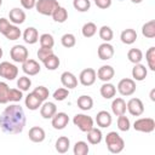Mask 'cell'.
<instances>
[{"label":"cell","mask_w":155,"mask_h":155,"mask_svg":"<svg viewBox=\"0 0 155 155\" xmlns=\"http://www.w3.org/2000/svg\"><path fill=\"white\" fill-rule=\"evenodd\" d=\"M61 82H62V85H63L65 88H68V90L75 88V87L78 86V79H76V76H75L73 73H70V71H64V73H62V75H61Z\"/></svg>","instance_id":"cell-17"},{"label":"cell","mask_w":155,"mask_h":155,"mask_svg":"<svg viewBox=\"0 0 155 155\" xmlns=\"http://www.w3.org/2000/svg\"><path fill=\"white\" fill-rule=\"evenodd\" d=\"M24 103H25V107H27L29 110H38V109L41 107L42 101H41L39 97H36L33 92H30V93H28V96L25 97Z\"/></svg>","instance_id":"cell-23"},{"label":"cell","mask_w":155,"mask_h":155,"mask_svg":"<svg viewBox=\"0 0 155 155\" xmlns=\"http://www.w3.org/2000/svg\"><path fill=\"white\" fill-rule=\"evenodd\" d=\"M68 96H69V90L65 88V87H59V88H57V90L53 92V98H54L56 101H58V102L64 101Z\"/></svg>","instance_id":"cell-46"},{"label":"cell","mask_w":155,"mask_h":155,"mask_svg":"<svg viewBox=\"0 0 155 155\" xmlns=\"http://www.w3.org/2000/svg\"><path fill=\"white\" fill-rule=\"evenodd\" d=\"M69 124V116L68 114L61 111L56 113L51 119V125L54 130H64Z\"/></svg>","instance_id":"cell-11"},{"label":"cell","mask_w":155,"mask_h":155,"mask_svg":"<svg viewBox=\"0 0 155 155\" xmlns=\"http://www.w3.org/2000/svg\"><path fill=\"white\" fill-rule=\"evenodd\" d=\"M117 91L121 96H132L136 92V81L130 78L121 79L117 84Z\"/></svg>","instance_id":"cell-6"},{"label":"cell","mask_w":155,"mask_h":155,"mask_svg":"<svg viewBox=\"0 0 155 155\" xmlns=\"http://www.w3.org/2000/svg\"><path fill=\"white\" fill-rule=\"evenodd\" d=\"M96 122H97V125H98L99 127L107 128V127H109V126L111 125L113 117H111V115H110L109 111H107V110H101V111L97 113Z\"/></svg>","instance_id":"cell-16"},{"label":"cell","mask_w":155,"mask_h":155,"mask_svg":"<svg viewBox=\"0 0 155 155\" xmlns=\"http://www.w3.org/2000/svg\"><path fill=\"white\" fill-rule=\"evenodd\" d=\"M154 93H155V90L153 88V90H151V92H150V99H151V101H155V97H154Z\"/></svg>","instance_id":"cell-51"},{"label":"cell","mask_w":155,"mask_h":155,"mask_svg":"<svg viewBox=\"0 0 155 155\" xmlns=\"http://www.w3.org/2000/svg\"><path fill=\"white\" fill-rule=\"evenodd\" d=\"M5 38L6 39H8V40H17V39H19L21 38V35H22V31H21V29L16 25V24H11L8 28H7V30L5 31Z\"/></svg>","instance_id":"cell-32"},{"label":"cell","mask_w":155,"mask_h":155,"mask_svg":"<svg viewBox=\"0 0 155 155\" xmlns=\"http://www.w3.org/2000/svg\"><path fill=\"white\" fill-rule=\"evenodd\" d=\"M42 63H44V65H45V68H46L47 70H56V69L59 67L61 61H59V58L53 53V54L48 56L46 59H44Z\"/></svg>","instance_id":"cell-31"},{"label":"cell","mask_w":155,"mask_h":155,"mask_svg":"<svg viewBox=\"0 0 155 155\" xmlns=\"http://www.w3.org/2000/svg\"><path fill=\"white\" fill-rule=\"evenodd\" d=\"M25 126V114L21 105L11 104L0 115V128L8 134H18Z\"/></svg>","instance_id":"cell-1"},{"label":"cell","mask_w":155,"mask_h":155,"mask_svg":"<svg viewBox=\"0 0 155 155\" xmlns=\"http://www.w3.org/2000/svg\"><path fill=\"white\" fill-rule=\"evenodd\" d=\"M8 92H10L8 85L4 81H0V104L8 103Z\"/></svg>","instance_id":"cell-41"},{"label":"cell","mask_w":155,"mask_h":155,"mask_svg":"<svg viewBox=\"0 0 155 155\" xmlns=\"http://www.w3.org/2000/svg\"><path fill=\"white\" fill-rule=\"evenodd\" d=\"M111 111L116 116L124 115L126 113V102L124 101V98L117 97L111 102Z\"/></svg>","instance_id":"cell-21"},{"label":"cell","mask_w":155,"mask_h":155,"mask_svg":"<svg viewBox=\"0 0 155 155\" xmlns=\"http://www.w3.org/2000/svg\"><path fill=\"white\" fill-rule=\"evenodd\" d=\"M10 57L16 63H23L24 61L28 59L29 52H28L25 46H23V45H15L10 50Z\"/></svg>","instance_id":"cell-8"},{"label":"cell","mask_w":155,"mask_h":155,"mask_svg":"<svg viewBox=\"0 0 155 155\" xmlns=\"http://www.w3.org/2000/svg\"><path fill=\"white\" fill-rule=\"evenodd\" d=\"M1 4H2V0H0V6H1Z\"/></svg>","instance_id":"cell-54"},{"label":"cell","mask_w":155,"mask_h":155,"mask_svg":"<svg viewBox=\"0 0 155 155\" xmlns=\"http://www.w3.org/2000/svg\"><path fill=\"white\" fill-rule=\"evenodd\" d=\"M59 6L57 0H36L35 8L44 16H52L53 11Z\"/></svg>","instance_id":"cell-3"},{"label":"cell","mask_w":155,"mask_h":155,"mask_svg":"<svg viewBox=\"0 0 155 155\" xmlns=\"http://www.w3.org/2000/svg\"><path fill=\"white\" fill-rule=\"evenodd\" d=\"M18 76V68L10 63V62H1L0 63V78L6 80H15Z\"/></svg>","instance_id":"cell-7"},{"label":"cell","mask_w":155,"mask_h":155,"mask_svg":"<svg viewBox=\"0 0 155 155\" xmlns=\"http://www.w3.org/2000/svg\"><path fill=\"white\" fill-rule=\"evenodd\" d=\"M142 34H143V36H145L148 39L155 38V21L154 19H151V21H149V22L143 24Z\"/></svg>","instance_id":"cell-30"},{"label":"cell","mask_w":155,"mask_h":155,"mask_svg":"<svg viewBox=\"0 0 155 155\" xmlns=\"http://www.w3.org/2000/svg\"><path fill=\"white\" fill-rule=\"evenodd\" d=\"M2 53H4V52H2V48H1V47H0V58H1V57H2Z\"/></svg>","instance_id":"cell-53"},{"label":"cell","mask_w":155,"mask_h":155,"mask_svg":"<svg viewBox=\"0 0 155 155\" xmlns=\"http://www.w3.org/2000/svg\"><path fill=\"white\" fill-rule=\"evenodd\" d=\"M61 42H62V45H63L64 47L70 48V47H74V46H75V44H76V38H75L74 34L67 33V34H64V35L61 38Z\"/></svg>","instance_id":"cell-38"},{"label":"cell","mask_w":155,"mask_h":155,"mask_svg":"<svg viewBox=\"0 0 155 155\" xmlns=\"http://www.w3.org/2000/svg\"><path fill=\"white\" fill-rule=\"evenodd\" d=\"M39 41H40V46H42V47H50V48H52L54 46V39L48 33L41 34L39 36Z\"/></svg>","instance_id":"cell-37"},{"label":"cell","mask_w":155,"mask_h":155,"mask_svg":"<svg viewBox=\"0 0 155 155\" xmlns=\"http://www.w3.org/2000/svg\"><path fill=\"white\" fill-rule=\"evenodd\" d=\"M117 128L122 132H127L130 128H131V122H130V119L127 116L124 115H120L117 117Z\"/></svg>","instance_id":"cell-42"},{"label":"cell","mask_w":155,"mask_h":155,"mask_svg":"<svg viewBox=\"0 0 155 155\" xmlns=\"http://www.w3.org/2000/svg\"><path fill=\"white\" fill-rule=\"evenodd\" d=\"M57 113V107L53 102H45L40 107V115L44 119H52V116Z\"/></svg>","instance_id":"cell-19"},{"label":"cell","mask_w":155,"mask_h":155,"mask_svg":"<svg viewBox=\"0 0 155 155\" xmlns=\"http://www.w3.org/2000/svg\"><path fill=\"white\" fill-rule=\"evenodd\" d=\"M33 93H34L36 97H39L42 102H44V101H46V99H47V97H48V94H50L48 88H47V87H45V86H38V87H35V88L33 90Z\"/></svg>","instance_id":"cell-44"},{"label":"cell","mask_w":155,"mask_h":155,"mask_svg":"<svg viewBox=\"0 0 155 155\" xmlns=\"http://www.w3.org/2000/svg\"><path fill=\"white\" fill-rule=\"evenodd\" d=\"M11 25V23H10V21L7 19V18H4V17H1L0 18V33L4 35L5 34V31L7 30V28Z\"/></svg>","instance_id":"cell-48"},{"label":"cell","mask_w":155,"mask_h":155,"mask_svg":"<svg viewBox=\"0 0 155 155\" xmlns=\"http://www.w3.org/2000/svg\"><path fill=\"white\" fill-rule=\"evenodd\" d=\"M126 110H128L132 116H140L144 113V104L139 98L134 97L126 103Z\"/></svg>","instance_id":"cell-9"},{"label":"cell","mask_w":155,"mask_h":155,"mask_svg":"<svg viewBox=\"0 0 155 155\" xmlns=\"http://www.w3.org/2000/svg\"><path fill=\"white\" fill-rule=\"evenodd\" d=\"M52 18H53V21L57 22V23H64V22L68 19V11H67L64 7H62V6L59 5V6L53 11Z\"/></svg>","instance_id":"cell-29"},{"label":"cell","mask_w":155,"mask_h":155,"mask_svg":"<svg viewBox=\"0 0 155 155\" xmlns=\"http://www.w3.org/2000/svg\"><path fill=\"white\" fill-rule=\"evenodd\" d=\"M69 147H70V140H69V138L65 137V136L59 137V138L56 140V144H54V148H56V150H57L59 154H65V153L69 150Z\"/></svg>","instance_id":"cell-28"},{"label":"cell","mask_w":155,"mask_h":155,"mask_svg":"<svg viewBox=\"0 0 155 155\" xmlns=\"http://www.w3.org/2000/svg\"><path fill=\"white\" fill-rule=\"evenodd\" d=\"M120 39L124 44L126 45H132L136 40H137V31L132 28H127L125 30L121 31V35H120Z\"/></svg>","instance_id":"cell-25"},{"label":"cell","mask_w":155,"mask_h":155,"mask_svg":"<svg viewBox=\"0 0 155 155\" xmlns=\"http://www.w3.org/2000/svg\"><path fill=\"white\" fill-rule=\"evenodd\" d=\"M81 33L85 38H92L96 33H97V25L93 22H87L82 25L81 28Z\"/></svg>","instance_id":"cell-34"},{"label":"cell","mask_w":155,"mask_h":155,"mask_svg":"<svg viewBox=\"0 0 155 155\" xmlns=\"http://www.w3.org/2000/svg\"><path fill=\"white\" fill-rule=\"evenodd\" d=\"M73 151H74V155H87L88 151H90V148H88L86 142L79 140V142H76L74 144Z\"/></svg>","instance_id":"cell-36"},{"label":"cell","mask_w":155,"mask_h":155,"mask_svg":"<svg viewBox=\"0 0 155 155\" xmlns=\"http://www.w3.org/2000/svg\"><path fill=\"white\" fill-rule=\"evenodd\" d=\"M21 4L24 8L27 10H30V8H34L35 7V4H36V0H21Z\"/></svg>","instance_id":"cell-50"},{"label":"cell","mask_w":155,"mask_h":155,"mask_svg":"<svg viewBox=\"0 0 155 155\" xmlns=\"http://www.w3.org/2000/svg\"><path fill=\"white\" fill-rule=\"evenodd\" d=\"M148 75V70L145 68V65L137 63L134 64V67L132 68V78L134 81H143Z\"/></svg>","instance_id":"cell-22"},{"label":"cell","mask_w":155,"mask_h":155,"mask_svg":"<svg viewBox=\"0 0 155 155\" xmlns=\"http://www.w3.org/2000/svg\"><path fill=\"white\" fill-rule=\"evenodd\" d=\"M97 78L101 80V81H103V82H108V81H110L113 78H114V75H115V70H114V68L111 67V65H102L97 71Z\"/></svg>","instance_id":"cell-13"},{"label":"cell","mask_w":155,"mask_h":155,"mask_svg":"<svg viewBox=\"0 0 155 155\" xmlns=\"http://www.w3.org/2000/svg\"><path fill=\"white\" fill-rule=\"evenodd\" d=\"M105 144H107L108 150L111 154H119L125 148V140L115 131H111V132L107 133V136H105Z\"/></svg>","instance_id":"cell-2"},{"label":"cell","mask_w":155,"mask_h":155,"mask_svg":"<svg viewBox=\"0 0 155 155\" xmlns=\"http://www.w3.org/2000/svg\"><path fill=\"white\" fill-rule=\"evenodd\" d=\"M73 6L79 12H86L91 7V1L90 0H73Z\"/></svg>","instance_id":"cell-40"},{"label":"cell","mask_w":155,"mask_h":155,"mask_svg":"<svg viewBox=\"0 0 155 155\" xmlns=\"http://www.w3.org/2000/svg\"><path fill=\"white\" fill-rule=\"evenodd\" d=\"M31 86V80L30 78L28 76H19L18 80H17V87L21 90V91H28Z\"/></svg>","instance_id":"cell-43"},{"label":"cell","mask_w":155,"mask_h":155,"mask_svg":"<svg viewBox=\"0 0 155 155\" xmlns=\"http://www.w3.org/2000/svg\"><path fill=\"white\" fill-rule=\"evenodd\" d=\"M127 58L131 63L133 64H137V63H140L142 59H143V52L139 50V48H131L128 50L127 52Z\"/></svg>","instance_id":"cell-33"},{"label":"cell","mask_w":155,"mask_h":155,"mask_svg":"<svg viewBox=\"0 0 155 155\" xmlns=\"http://www.w3.org/2000/svg\"><path fill=\"white\" fill-rule=\"evenodd\" d=\"M97 53H98L99 59H102V61H108V59H110V58L114 56V47H113V45H110L109 42H103V44H101V45L98 46Z\"/></svg>","instance_id":"cell-14"},{"label":"cell","mask_w":155,"mask_h":155,"mask_svg":"<svg viewBox=\"0 0 155 155\" xmlns=\"http://www.w3.org/2000/svg\"><path fill=\"white\" fill-rule=\"evenodd\" d=\"M94 4H96L97 7H99L102 10H105V8L111 6V0H94Z\"/></svg>","instance_id":"cell-49"},{"label":"cell","mask_w":155,"mask_h":155,"mask_svg":"<svg viewBox=\"0 0 155 155\" xmlns=\"http://www.w3.org/2000/svg\"><path fill=\"white\" fill-rule=\"evenodd\" d=\"M98 35H99V38H101L104 42H109V41L113 39L114 33H113V29H111L110 27H108V25H103V27L99 28V30H98Z\"/></svg>","instance_id":"cell-35"},{"label":"cell","mask_w":155,"mask_h":155,"mask_svg":"<svg viewBox=\"0 0 155 155\" xmlns=\"http://www.w3.org/2000/svg\"><path fill=\"white\" fill-rule=\"evenodd\" d=\"M28 136H29V139L34 143H41L45 140L46 138V133H45V130L40 126H34L29 130L28 132Z\"/></svg>","instance_id":"cell-15"},{"label":"cell","mask_w":155,"mask_h":155,"mask_svg":"<svg viewBox=\"0 0 155 155\" xmlns=\"http://www.w3.org/2000/svg\"><path fill=\"white\" fill-rule=\"evenodd\" d=\"M131 1H132L133 4H140V2L143 1V0H131Z\"/></svg>","instance_id":"cell-52"},{"label":"cell","mask_w":155,"mask_h":155,"mask_svg":"<svg viewBox=\"0 0 155 155\" xmlns=\"http://www.w3.org/2000/svg\"><path fill=\"white\" fill-rule=\"evenodd\" d=\"M145 59L148 63V68L150 70H155V47L151 46L148 48V51L145 52Z\"/></svg>","instance_id":"cell-39"},{"label":"cell","mask_w":155,"mask_h":155,"mask_svg":"<svg viewBox=\"0 0 155 155\" xmlns=\"http://www.w3.org/2000/svg\"><path fill=\"white\" fill-rule=\"evenodd\" d=\"M76 104H78V107L82 111H87V110L92 109V107H93V99H92V97H90L87 94H82V96H80L78 98Z\"/></svg>","instance_id":"cell-27"},{"label":"cell","mask_w":155,"mask_h":155,"mask_svg":"<svg viewBox=\"0 0 155 155\" xmlns=\"http://www.w3.org/2000/svg\"><path fill=\"white\" fill-rule=\"evenodd\" d=\"M87 133V140L90 144H93V145H97L102 142V138H103V134H102V131L99 128H96L94 126L86 132Z\"/></svg>","instance_id":"cell-24"},{"label":"cell","mask_w":155,"mask_h":155,"mask_svg":"<svg viewBox=\"0 0 155 155\" xmlns=\"http://www.w3.org/2000/svg\"><path fill=\"white\" fill-rule=\"evenodd\" d=\"M22 70L24 71V74H27L29 76H34V75H36V74L40 73L41 67H40L39 62H36L35 59L28 58L27 61H24L22 63Z\"/></svg>","instance_id":"cell-12"},{"label":"cell","mask_w":155,"mask_h":155,"mask_svg":"<svg viewBox=\"0 0 155 155\" xmlns=\"http://www.w3.org/2000/svg\"><path fill=\"white\" fill-rule=\"evenodd\" d=\"M99 92H101V96H102L103 98H105V99H111V98L115 97V94H116V87H115L113 84H110V82L108 81V82H104V84L101 86Z\"/></svg>","instance_id":"cell-26"},{"label":"cell","mask_w":155,"mask_h":155,"mask_svg":"<svg viewBox=\"0 0 155 155\" xmlns=\"http://www.w3.org/2000/svg\"><path fill=\"white\" fill-rule=\"evenodd\" d=\"M73 124L82 132H87L93 127V119L86 114H76L73 117Z\"/></svg>","instance_id":"cell-5"},{"label":"cell","mask_w":155,"mask_h":155,"mask_svg":"<svg viewBox=\"0 0 155 155\" xmlns=\"http://www.w3.org/2000/svg\"><path fill=\"white\" fill-rule=\"evenodd\" d=\"M23 40L29 44V45H34L35 42L39 41V33L38 29L34 27H28L25 28V30L23 31Z\"/></svg>","instance_id":"cell-20"},{"label":"cell","mask_w":155,"mask_h":155,"mask_svg":"<svg viewBox=\"0 0 155 155\" xmlns=\"http://www.w3.org/2000/svg\"><path fill=\"white\" fill-rule=\"evenodd\" d=\"M133 128L138 132L151 133L155 130V120L151 117H140L133 122Z\"/></svg>","instance_id":"cell-4"},{"label":"cell","mask_w":155,"mask_h":155,"mask_svg":"<svg viewBox=\"0 0 155 155\" xmlns=\"http://www.w3.org/2000/svg\"><path fill=\"white\" fill-rule=\"evenodd\" d=\"M8 19H10V22H12L16 25L22 24L25 21V12L23 10H21L19 7H13L12 10H10Z\"/></svg>","instance_id":"cell-18"},{"label":"cell","mask_w":155,"mask_h":155,"mask_svg":"<svg viewBox=\"0 0 155 155\" xmlns=\"http://www.w3.org/2000/svg\"><path fill=\"white\" fill-rule=\"evenodd\" d=\"M23 98V91L19 88H10L8 92V102H19Z\"/></svg>","instance_id":"cell-45"},{"label":"cell","mask_w":155,"mask_h":155,"mask_svg":"<svg viewBox=\"0 0 155 155\" xmlns=\"http://www.w3.org/2000/svg\"><path fill=\"white\" fill-rule=\"evenodd\" d=\"M51 54H53V50L50 48V47H42V46H40V48L38 50V58L41 62H44V59H46Z\"/></svg>","instance_id":"cell-47"},{"label":"cell","mask_w":155,"mask_h":155,"mask_svg":"<svg viewBox=\"0 0 155 155\" xmlns=\"http://www.w3.org/2000/svg\"><path fill=\"white\" fill-rule=\"evenodd\" d=\"M97 79V73L93 68H86L84 70H81L80 75H79V81L82 86H91L96 82Z\"/></svg>","instance_id":"cell-10"}]
</instances>
